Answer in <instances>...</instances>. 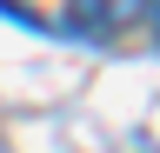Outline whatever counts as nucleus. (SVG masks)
I'll use <instances>...</instances> for the list:
<instances>
[{
  "instance_id": "f257e3e1",
  "label": "nucleus",
  "mask_w": 160,
  "mask_h": 153,
  "mask_svg": "<svg viewBox=\"0 0 160 153\" xmlns=\"http://www.w3.org/2000/svg\"><path fill=\"white\" fill-rule=\"evenodd\" d=\"M140 13H147V0H67V20L87 33V40H113V33H127Z\"/></svg>"
},
{
  "instance_id": "f03ea898",
  "label": "nucleus",
  "mask_w": 160,
  "mask_h": 153,
  "mask_svg": "<svg viewBox=\"0 0 160 153\" xmlns=\"http://www.w3.org/2000/svg\"><path fill=\"white\" fill-rule=\"evenodd\" d=\"M147 13H153V33H160V0H147Z\"/></svg>"
}]
</instances>
